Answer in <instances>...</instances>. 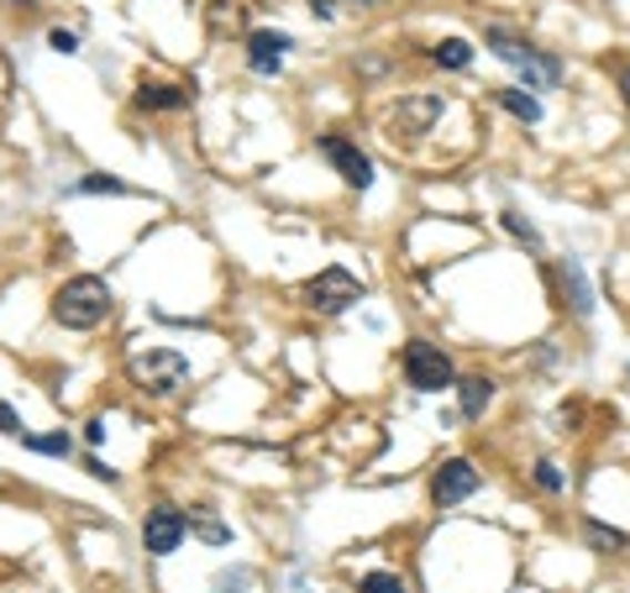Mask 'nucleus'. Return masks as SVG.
<instances>
[{
	"mask_svg": "<svg viewBox=\"0 0 630 593\" xmlns=\"http://www.w3.org/2000/svg\"><path fill=\"white\" fill-rule=\"evenodd\" d=\"M105 316H111V284L95 274L69 278L59 295H53V320L69 326V331H95Z\"/></svg>",
	"mask_w": 630,
	"mask_h": 593,
	"instance_id": "nucleus-1",
	"label": "nucleus"
},
{
	"mask_svg": "<svg viewBox=\"0 0 630 593\" xmlns=\"http://www.w3.org/2000/svg\"><path fill=\"white\" fill-rule=\"evenodd\" d=\"M484 42H489V48L505 63H510V69H520V74H526V90H551V84L562 80V63L547 59V53H536L531 42L510 38L505 27H489V32H484Z\"/></svg>",
	"mask_w": 630,
	"mask_h": 593,
	"instance_id": "nucleus-2",
	"label": "nucleus"
},
{
	"mask_svg": "<svg viewBox=\"0 0 630 593\" xmlns=\"http://www.w3.org/2000/svg\"><path fill=\"white\" fill-rule=\"evenodd\" d=\"M405 378H410V389H420V395H441V389H457L453 378V357L441 352V347H431V341H405Z\"/></svg>",
	"mask_w": 630,
	"mask_h": 593,
	"instance_id": "nucleus-3",
	"label": "nucleus"
},
{
	"mask_svg": "<svg viewBox=\"0 0 630 593\" xmlns=\"http://www.w3.org/2000/svg\"><path fill=\"white\" fill-rule=\"evenodd\" d=\"M132 378H138L148 395H174L179 384H190V357L169 352V347H153V352L132 357Z\"/></svg>",
	"mask_w": 630,
	"mask_h": 593,
	"instance_id": "nucleus-4",
	"label": "nucleus"
},
{
	"mask_svg": "<svg viewBox=\"0 0 630 593\" xmlns=\"http://www.w3.org/2000/svg\"><path fill=\"white\" fill-rule=\"evenodd\" d=\"M353 299H363V284H357L347 268H321V274L305 284V305H311V310H321V316L347 310Z\"/></svg>",
	"mask_w": 630,
	"mask_h": 593,
	"instance_id": "nucleus-5",
	"label": "nucleus"
},
{
	"mask_svg": "<svg viewBox=\"0 0 630 593\" xmlns=\"http://www.w3.org/2000/svg\"><path fill=\"white\" fill-rule=\"evenodd\" d=\"M184 531H190V520H184L174 504H158V510H148V520H142V546L153 556H169V552H179Z\"/></svg>",
	"mask_w": 630,
	"mask_h": 593,
	"instance_id": "nucleus-6",
	"label": "nucleus"
},
{
	"mask_svg": "<svg viewBox=\"0 0 630 593\" xmlns=\"http://www.w3.org/2000/svg\"><path fill=\"white\" fill-rule=\"evenodd\" d=\"M472 489H478V468H472L468 457H453V462H441V473L431 478V499L441 504V510H453V504L472 499Z\"/></svg>",
	"mask_w": 630,
	"mask_h": 593,
	"instance_id": "nucleus-7",
	"label": "nucleus"
},
{
	"mask_svg": "<svg viewBox=\"0 0 630 593\" xmlns=\"http://www.w3.org/2000/svg\"><path fill=\"white\" fill-rule=\"evenodd\" d=\"M321 159L336 163V174L347 178L353 190H368V184H374V163H368V153H357L347 137H321Z\"/></svg>",
	"mask_w": 630,
	"mask_h": 593,
	"instance_id": "nucleus-8",
	"label": "nucleus"
},
{
	"mask_svg": "<svg viewBox=\"0 0 630 593\" xmlns=\"http://www.w3.org/2000/svg\"><path fill=\"white\" fill-rule=\"evenodd\" d=\"M284 48H289L284 32H253V38H247V63H253V74H278Z\"/></svg>",
	"mask_w": 630,
	"mask_h": 593,
	"instance_id": "nucleus-9",
	"label": "nucleus"
},
{
	"mask_svg": "<svg viewBox=\"0 0 630 593\" xmlns=\"http://www.w3.org/2000/svg\"><path fill=\"white\" fill-rule=\"evenodd\" d=\"M436 116H441V100L420 95V100H410V105H399V111H394V126H399V132H410V137H420ZM399 132H394V137H399Z\"/></svg>",
	"mask_w": 630,
	"mask_h": 593,
	"instance_id": "nucleus-10",
	"label": "nucleus"
},
{
	"mask_svg": "<svg viewBox=\"0 0 630 593\" xmlns=\"http://www.w3.org/2000/svg\"><path fill=\"white\" fill-rule=\"evenodd\" d=\"M489 399H494V384L484 374L457 378V405H463V416H468V420L484 416V410H489Z\"/></svg>",
	"mask_w": 630,
	"mask_h": 593,
	"instance_id": "nucleus-11",
	"label": "nucleus"
},
{
	"mask_svg": "<svg viewBox=\"0 0 630 593\" xmlns=\"http://www.w3.org/2000/svg\"><path fill=\"white\" fill-rule=\"evenodd\" d=\"M138 105L142 111H184V105H190V90H179V84H142Z\"/></svg>",
	"mask_w": 630,
	"mask_h": 593,
	"instance_id": "nucleus-12",
	"label": "nucleus"
},
{
	"mask_svg": "<svg viewBox=\"0 0 630 593\" xmlns=\"http://www.w3.org/2000/svg\"><path fill=\"white\" fill-rule=\"evenodd\" d=\"M499 105H505L510 116H520V121H541V100L526 95V90H499Z\"/></svg>",
	"mask_w": 630,
	"mask_h": 593,
	"instance_id": "nucleus-13",
	"label": "nucleus"
},
{
	"mask_svg": "<svg viewBox=\"0 0 630 593\" xmlns=\"http://www.w3.org/2000/svg\"><path fill=\"white\" fill-rule=\"evenodd\" d=\"M436 63H447V69H468V63H472V48H468L463 38L436 42Z\"/></svg>",
	"mask_w": 630,
	"mask_h": 593,
	"instance_id": "nucleus-14",
	"label": "nucleus"
},
{
	"mask_svg": "<svg viewBox=\"0 0 630 593\" xmlns=\"http://www.w3.org/2000/svg\"><path fill=\"white\" fill-rule=\"evenodd\" d=\"M74 195H126V184H121V178H105V174H90L74 184Z\"/></svg>",
	"mask_w": 630,
	"mask_h": 593,
	"instance_id": "nucleus-15",
	"label": "nucleus"
},
{
	"mask_svg": "<svg viewBox=\"0 0 630 593\" xmlns=\"http://www.w3.org/2000/svg\"><path fill=\"white\" fill-rule=\"evenodd\" d=\"M21 447H32V452H48V457H69V436H21Z\"/></svg>",
	"mask_w": 630,
	"mask_h": 593,
	"instance_id": "nucleus-16",
	"label": "nucleus"
},
{
	"mask_svg": "<svg viewBox=\"0 0 630 593\" xmlns=\"http://www.w3.org/2000/svg\"><path fill=\"white\" fill-rule=\"evenodd\" d=\"M357 593H405V577H394V573H368L363 583H357Z\"/></svg>",
	"mask_w": 630,
	"mask_h": 593,
	"instance_id": "nucleus-17",
	"label": "nucleus"
},
{
	"mask_svg": "<svg viewBox=\"0 0 630 593\" xmlns=\"http://www.w3.org/2000/svg\"><path fill=\"white\" fill-rule=\"evenodd\" d=\"M568 284H572V310H578V316H589L593 299H589V284H583V274H578V263H568Z\"/></svg>",
	"mask_w": 630,
	"mask_h": 593,
	"instance_id": "nucleus-18",
	"label": "nucleus"
},
{
	"mask_svg": "<svg viewBox=\"0 0 630 593\" xmlns=\"http://www.w3.org/2000/svg\"><path fill=\"white\" fill-rule=\"evenodd\" d=\"M589 541L599 552H620L626 546V531H610V525H589Z\"/></svg>",
	"mask_w": 630,
	"mask_h": 593,
	"instance_id": "nucleus-19",
	"label": "nucleus"
},
{
	"mask_svg": "<svg viewBox=\"0 0 630 593\" xmlns=\"http://www.w3.org/2000/svg\"><path fill=\"white\" fill-rule=\"evenodd\" d=\"M536 483H541L547 494H562V473H557V462H536Z\"/></svg>",
	"mask_w": 630,
	"mask_h": 593,
	"instance_id": "nucleus-20",
	"label": "nucleus"
},
{
	"mask_svg": "<svg viewBox=\"0 0 630 593\" xmlns=\"http://www.w3.org/2000/svg\"><path fill=\"white\" fill-rule=\"evenodd\" d=\"M195 531L205 535V541H216V546H221V541H232V531H226V525H216L211 514H195Z\"/></svg>",
	"mask_w": 630,
	"mask_h": 593,
	"instance_id": "nucleus-21",
	"label": "nucleus"
},
{
	"mask_svg": "<svg viewBox=\"0 0 630 593\" xmlns=\"http://www.w3.org/2000/svg\"><path fill=\"white\" fill-rule=\"evenodd\" d=\"M505 226H510V232H515V237H520V242H531V247H536V242H541V237H536V226H531V221H520V216H515V211H505Z\"/></svg>",
	"mask_w": 630,
	"mask_h": 593,
	"instance_id": "nucleus-22",
	"label": "nucleus"
},
{
	"mask_svg": "<svg viewBox=\"0 0 630 593\" xmlns=\"http://www.w3.org/2000/svg\"><path fill=\"white\" fill-rule=\"evenodd\" d=\"M48 42H53V53H79V38L74 32H63V27L59 32H48Z\"/></svg>",
	"mask_w": 630,
	"mask_h": 593,
	"instance_id": "nucleus-23",
	"label": "nucleus"
},
{
	"mask_svg": "<svg viewBox=\"0 0 630 593\" xmlns=\"http://www.w3.org/2000/svg\"><path fill=\"white\" fill-rule=\"evenodd\" d=\"M242 583H253V573H221V577H216V589H221V593L242 589Z\"/></svg>",
	"mask_w": 630,
	"mask_h": 593,
	"instance_id": "nucleus-24",
	"label": "nucleus"
},
{
	"mask_svg": "<svg viewBox=\"0 0 630 593\" xmlns=\"http://www.w3.org/2000/svg\"><path fill=\"white\" fill-rule=\"evenodd\" d=\"M0 431H6V436L21 431V420H17V410H11V405H0Z\"/></svg>",
	"mask_w": 630,
	"mask_h": 593,
	"instance_id": "nucleus-25",
	"label": "nucleus"
},
{
	"mask_svg": "<svg viewBox=\"0 0 630 593\" xmlns=\"http://www.w3.org/2000/svg\"><path fill=\"white\" fill-rule=\"evenodd\" d=\"M84 441H90V447H100V441H105V426H100V420H90V426H84Z\"/></svg>",
	"mask_w": 630,
	"mask_h": 593,
	"instance_id": "nucleus-26",
	"label": "nucleus"
},
{
	"mask_svg": "<svg viewBox=\"0 0 630 593\" xmlns=\"http://www.w3.org/2000/svg\"><path fill=\"white\" fill-rule=\"evenodd\" d=\"M620 90H626V100H630V69H626V80H620Z\"/></svg>",
	"mask_w": 630,
	"mask_h": 593,
	"instance_id": "nucleus-27",
	"label": "nucleus"
},
{
	"mask_svg": "<svg viewBox=\"0 0 630 593\" xmlns=\"http://www.w3.org/2000/svg\"><path fill=\"white\" fill-rule=\"evenodd\" d=\"M17 6H27V0H17Z\"/></svg>",
	"mask_w": 630,
	"mask_h": 593,
	"instance_id": "nucleus-28",
	"label": "nucleus"
}]
</instances>
